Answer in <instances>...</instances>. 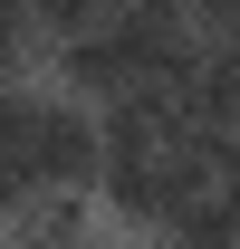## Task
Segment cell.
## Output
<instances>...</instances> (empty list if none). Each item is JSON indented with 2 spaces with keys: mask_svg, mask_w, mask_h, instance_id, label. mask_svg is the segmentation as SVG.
<instances>
[{
  "mask_svg": "<svg viewBox=\"0 0 240 249\" xmlns=\"http://www.w3.org/2000/svg\"><path fill=\"white\" fill-rule=\"evenodd\" d=\"M154 240H173V249H240V220H231V201H221V192H202V201H182Z\"/></svg>",
  "mask_w": 240,
  "mask_h": 249,
  "instance_id": "6da1fadb",
  "label": "cell"
},
{
  "mask_svg": "<svg viewBox=\"0 0 240 249\" xmlns=\"http://www.w3.org/2000/svg\"><path fill=\"white\" fill-rule=\"evenodd\" d=\"M0 249H87V240H58V230H29V220H10V240Z\"/></svg>",
  "mask_w": 240,
  "mask_h": 249,
  "instance_id": "7a4b0ae2",
  "label": "cell"
},
{
  "mask_svg": "<svg viewBox=\"0 0 240 249\" xmlns=\"http://www.w3.org/2000/svg\"><path fill=\"white\" fill-rule=\"evenodd\" d=\"M87 249H144V240H87Z\"/></svg>",
  "mask_w": 240,
  "mask_h": 249,
  "instance_id": "3957f363",
  "label": "cell"
}]
</instances>
